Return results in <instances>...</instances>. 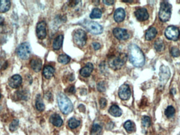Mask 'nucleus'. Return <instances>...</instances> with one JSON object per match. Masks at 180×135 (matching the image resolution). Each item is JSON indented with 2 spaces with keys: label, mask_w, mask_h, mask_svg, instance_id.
I'll return each mask as SVG.
<instances>
[{
  "label": "nucleus",
  "mask_w": 180,
  "mask_h": 135,
  "mask_svg": "<svg viewBox=\"0 0 180 135\" xmlns=\"http://www.w3.org/2000/svg\"><path fill=\"white\" fill-rule=\"evenodd\" d=\"M129 58L131 63L136 67H142L145 63L143 52L135 44H132L129 47Z\"/></svg>",
  "instance_id": "obj_1"
},
{
  "label": "nucleus",
  "mask_w": 180,
  "mask_h": 135,
  "mask_svg": "<svg viewBox=\"0 0 180 135\" xmlns=\"http://www.w3.org/2000/svg\"><path fill=\"white\" fill-rule=\"evenodd\" d=\"M128 59V56L125 53L119 54L111 56L109 60V64L110 68L114 70L121 69L125 64Z\"/></svg>",
  "instance_id": "obj_2"
},
{
  "label": "nucleus",
  "mask_w": 180,
  "mask_h": 135,
  "mask_svg": "<svg viewBox=\"0 0 180 135\" xmlns=\"http://www.w3.org/2000/svg\"><path fill=\"white\" fill-rule=\"evenodd\" d=\"M58 102L59 108L63 114L70 113L73 109V105L65 95L62 93L58 95Z\"/></svg>",
  "instance_id": "obj_3"
},
{
  "label": "nucleus",
  "mask_w": 180,
  "mask_h": 135,
  "mask_svg": "<svg viewBox=\"0 0 180 135\" xmlns=\"http://www.w3.org/2000/svg\"><path fill=\"white\" fill-rule=\"evenodd\" d=\"M172 14V5L167 1L161 4L159 11V18L161 21L166 22L169 20Z\"/></svg>",
  "instance_id": "obj_4"
},
{
  "label": "nucleus",
  "mask_w": 180,
  "mask_h": 135,
  "mask_svg": "<svg viewBox=\"0 0 180 135\" xmlns=\"http://www.w3.org/2000/svg\"><path fill=\"white\" fill-rule=\"evenodd\" d=\"M74 43L80 47H83L87 43V36L85 31L78 29L75 30L73 34Z\"/></svg>",
  "instance_id": "obj_5"
},
{
  "label": "nucleus",
  "mask_w": 180,
  "mask_h": 135,
  "mask_svg": "<svg viewBox=\"0 0 180 135\" xmlns=\"http://www.w3.org/2000/svg\"><path fill=\"white\" fill-rule=\"evenodd\" d=\"M82 25L87 31L93 34H100L103 30L102 26L95 21H86L83 22Z\"/></svg>",
  "instance_id": "obj_6"
},
{
  "label": "nucleus",
  "mask_w": 180,
  "mask_h": 135,
  "mask_svg": "<svg viewBox=\"0 0 180 135\" xmlns=\"http://www.w3.org/2000/svg\"><path fill=\"white\" fill-rule=\"evenodd\" d=\"M16 53L21 59H28L31 53V47L28 43H23L19 46L16 49Z\"/></svg>",
  "instance_id": "obj_7"
},
{
  "label": "nucleus",
  "mask_w": 180,
  "mask_h": 135,
  "mask_svg": "<svg viewBox=\"0 0 180 135\" xmlns=\"http://www.w3.org/2000/svg\"><path fill=\"white\" fill-rule=\"evenodd\" d=\"M165 35L168 39L176 41L180 37V30L176 26H170L165 30Z\"/></svg>",
  "instance_id": "obj_8"
},
{
  "label": "nucleus",
  "mask_w": 180,
  "mask_h": 135,
  "mask_svg": "<svg viewBox=\"0 0 180 135\" xmlns=\"http://www.w3.org/2000/svg\"><path fill=\"white\" fill-rule=\"evenodd\" d=\"M131 95L130 88L127 84H123L120 86L119 90V96L122 100H128Z\"/></svg>",
  "instance_id": "obj_9"
},
{
  "label": "nucleus",
  "mask_w": 180,
  "mask_h": 135,
  "mask_svg": "<svg viewBox=\"0 0 180 135\" xmlns=\"http://www.w3.org/2000/svg\"><path fill=\"white\" fill-rule=\"evenodd\" d=\"M159 75L161 83L165 84L169 79L171 75L169 68L167 66H161Z\"/></svg>",
  "instance_id": "obj_10"
},
{
  "label": "nucleus",
  "mask_w": 180,
  "mask_h": 135,
  "mask_svg": "<svg viewBox=\"0 0 180 135\" xmlns=\"http://www.w3.org/2000/svg\"><path fill=\"white\" fill-rule=\"evenodd\" d=\"M114 36L120 41H125L129 38V34L127 30L121 28H115L113 30Z\"/></svg>",
  "instance_id": "obj_11"
},
{
  "label": "nucleus",
  "mask_w": 180,
  "mask_h": 135,
  "mask_svg": "<svg viewBox=\"0 0 180 135\" xmlns=\"http://www.w3.org/2000/svg\"><path fill=\"white\" fill-rule=\"evenodd\" d=\"M46 22L42 21L39 22L37 26V35L40 39H43L46 36Z\"/></svg>",
  "instance_id": "obj_12"
},
{
  "label": "nucleus",
  "mask_w": 180,
  "mask_h": 135,
  "mask_svg": "<svg viewBox=\"0 0 180 135\" xmlns=\"http://www.w3.org/2000/svg\"><path fill=\"white\" fill-rule=\"evenodd\" d=\"M134 14L137 19L140 21H145L147 20L149 17L148 11L146 9L144 8H141L137 10V11L135 12Z\"/></svg>",
  "instance_id": "obj_13"
},
{
  "label": "nucleus",
  "mask_w": 180,
  "mask_h": 135,
  "mask_svg": "<svg viewBox=\"0 0 180 135\" xmlns=\"http://www.w3.org/2000/svg\"><path fill=\"white\" fill-rule=\"evenodd\" d=\"M22 77L19 75H15L11 77L9 80V86L11 88L16 89L20 87L22 83Z\"/></svg>",
  "instance_id": "obj_14"
},
{
  "label": "nucleus",
  "mask_w": 180,
  "mask_h": 135,
  "mask_svg": "<svg viewBox=\"0 0 180 135\" xmlns=\"http://www.w3.org/2000/svg\"><path fill=\"white\" fill-rule=\"evenodd\" d=\"M93 70V66L91 63H87L85 66H84L83 68L81 69V75L84 77H89L91 75L92 72Z\"/></svg>",
  "instance_id": "obj_15"
},
{
  "label": "nucleus",
  "mask_w": 180,
  "mask_h": 135,
  "mask_svg": "<svg viewBox=\"0 0 180 135\" xmlns=\"http://www.w3.org/2000/svg\"><path fill=\"white\" fill-rule=\"evenodd\" d=\"M125 16V12L123 9L119 8L114 12V18L115 21L117 23H120L123 21L124 18Z\"/></svg>",
  "instance_id": "obj_16"
},
{
  "label": "nucleus",
  "mask_w": 180,
  "mask_h": 135,
  "mask_svg": "<svg viewBox=\"0 0 180 135\" xmlns=\"http://www.w3.org/2000/svg\"><path fill=\"white\" fill-rule=\"evenodd\" d=\"M30 64L31 68L36 72H38L41 70L42 62L39 58H35L32 59L31 61Z\"/></svg>",
  "instance_id": "obj_17"
},
{
  "label": "nucleus",
  "mask_w": 180,
  "mask_h": 135,
  "mask_svg": "<svg viewBox=\"0 0 180 135\" xmlns=\"http://www.w3.org/2000/svg\"><path fill=\"white\" fill-rule=\"evenodd\" d=\"M50 122L55 126L60 127L63 124V120L58 114H53L50 117Z\"/></svg>",
  "instance_id": "obj_18"
},
{
  "label": "nucleus",
  "mask_w": 180,
  "mask_h": 135,
  "mask_svg": "<svg viewBox=\"0 0 180 135\" xmlns=\"http://www.w3.org/2000/svg\"><path fill=\"white\" fill-rule=\"evenodd\" d=\"M55 70L52 66H45L43 69L44 76L47 79H50L54 75L55 73Z\"/></svg>",
  "instance_id": "obj_19"
},
{
  "label": "nucleus",
  "mask_w": 180,
  "mask_h": 135,
  "mask_svg": "<svg viewBox=\"0 0 180 135\" xmlns=\"http://www.w3.org/2000/svg\"><path fill=\"white\" fill-rule=\"evenodd\" d=\"M63 38L64 37L62 35H60L55 38L53 44V48L54 49L58 50L61 48L63 44Z\"/></svg>",
  "instance_id": "obj_20"
},
{
  "label": "nucleus",
  "mask_w": 180,
  "mask_h": 135,
  "mask_svg": "<svg viewBox=\"0 0 180 135\" xmlns=\"http://www.w3.org/2000/svg\"><path fill=\"white\" fill-rule=\"evenodd\" d=\"M109 113L111 114V115L114 117H119L121 116L122 114L121 109L117 105L111 106L109 109Z\"/></svg>",
  "instance_id": "obj_21"
},
{
  "label": "nucleus",
  "mask_w": 180,
  "mask_h": 135,
  "mask_svg": "<svg viewBox=\"0 0 180 135\" xmlns=\"http://www.w3.org/2000/svg\"><path fill=\"white\" fill-rule=\"evenodd\" d=\"M11 7V2L7 0L0 1V12L5 13L9 10Z\"/></svg>",
  "instance_id": "obj_22"
},
{
  "label": "nucleus",
  "mask_w": 180,
  "mask_h": 135,
  "mask_svg": "<svg viewBox=\"0 0 180 135\" xmlns=\"http://www.w3.org/2000/svg\"><path fill=\"white\" fill-rule=\"evenodd\" d=\"M157 34V31L155 28L151 27L149 28L146 34V39L147 41H151L154 38Z\"/></svg>",
  "instance_id": "obj_23"
},
{
  "label": "nucleus",
  "mask_w": 180,
  "mask_h": 135,
  "mask_svg": "<svg viewBox=\"0 0 180 135\" xmlns=\"http://www.w3.org/2000/svg\"><path fill=\"white\" fill-rule=\"evenodd\" d=\"M35 106L37 109L40 111H43L45 109V105L44 104L43 102L42 99L40 95H38L36 99Z\"/></svg>",
  "instance_id": "obj_24"
},
{
  "label": "nucleus",
  "mask_w": 180,
  "mask_h": 135,
  "mask_svg": "<svg viewBox=\"0 0 180 135\" xmlns=\"http://www.w3.org/2000/svg\"><path fill=\"white\" fill-rule=\"evenodd\" d=\"M154 48L158 52H163L165 48V46L163 41L161 39H158L154 43Z\"/></svg>",
  "instance_id": "obj_25"
},
{
  "label": "nucleus",
  "mask_w": 180,
  "mask_h": 135,
  "mask_svg": "<svg viewBox=\"0 0 180 135\" xmlns=\"http://www.w3.org/2000/svg\"><path fill=\"white\" fill-rule=\"evenodd\" d=\"M28 91L25 90H21L16 92V97L20 100H26L28 97Z\"/></svg>",
  "instance_id": "obj_26"
},
{
  "label": "nucleus",
  "mask_w": 180,
  "mask_h": 135,
  "mask_svg": "<svg viewBox=\"0 0 180 135\" xmlns=\"http://www.w3.org/2000/svg\"><path fill=\"white\" fill-rule=\"evenodd\" d=\"M101 16H102V11L98 8L94 9L90 15V17L91 19L100 18Z\"/></svg>",
  "instance_id": "obj_27"
},
{
  "label": "nucleus",
  "mask_w": 180,
  "mask_h": 135,
  "mask_svg": "<svg viewBox=\"0 0 180 135\" xmlns=\"http://www.w3.org/2000/svg\"><path fill=\"white\" fill-rule=\"evenodd\" d=\"M124 127L128 132H132L134 131L135 125L130 120H128L124 123Z\"/></svg>",
  "instance_id": "obj_28"
},
{
  "label": "nucleus",
  "mask_w": 180,
  "mask_h": 135,
  "mask_svg": "<svg viewBox=\"0 0 180 135\" xmlns=\"http://www.w3.org/2000/svg\"><path fill=\"white\" fill-rule=\"evenodd\" d=\"M81 122L79 120H77L75 118H71L69 121V126L71 129H75L80 126Z\"/></svg>",
  "instance_id": "obj_29"
},
{
  "label": "nucleus",
  "mask_w": 180,
  "mask_h": 135,
  "mask_svg": "<svg viewBox=\"0 0 180 135\" xmlns=\"http://www.w3.org/2000/svg\"><path fill=\"white\" fill-rule=\"evenodd\" d=\"M58 60V61L60 63L65 64H67L70 61L71 58H70L69 56H67L66 55L62 54V55H60L59 56Z\"/></svg>",
  "instance_id": "obj_30"
},
{
  "label": "nucleus",
  "mask_w": 180,
  "mask_h": 135,
  "mask_svg": "<svg viewBox=\"0 0 180 135\" xmlns=\"http://www.w3.org/2000/svg\"><path fill=\"white\" fill-rule=\"evenodd\" d=\"M176 109L172 106H169L165 111V115L168 118L172 117L175 114Z\"/></svg>",
  "instance_id": "obj_31"
},
{
  "label": "nucleus",
  "mask_w": 180,
  "mask_h": 135,
  "mask_svg": "<svg viewBox=\"0 0 180 135\" xmlns=\"http://www.w3.org/2000/svg\"><path fill=\"white\" fill-rule=\"evenodd\" d=\"M102 128L99 125H94L91 129V134L93 135H99L101 132Z\"/></svg>",
  "instance_id": "obj_32"
},
{
  "label": "nucleus",
  "mask_w": 180,
  "mask_h": 135,
  "mask_svg": "<svg viewBox=\"0 0 180 135\" xmlns=\"http://www.w3.org/2000/svg\"><path fill=\"white\" fill-rule=\"evenodd\" d=\"M142 124L143 127L148 128L151 126V119L149 116H144L142 118Z\"/></svg>",
  "instance_id": "obj_33"
},
{
  "label": "nucleus",
  "mask_w": 180,
  "mask_h": 135,
  "mask_svg": "<svg viewBox=\"0 0 180 135\" xmlns=\"http://www.w3.org/2000/svg\"><path fill=\"white\" fill-rule=\"evenodd\" d=\"M19 120H14L11 122V124L10 125V127H9L10 131H11V132H13V131H16V129L17 128V127L19 126Z\"/></svg>",
  "instance_id": "obj_34"
},
{
  "label": "nucleus",
  "mask_w": 180,
  "mask_h": 135,
  "mask_svg": "<svg viewBox=\"0 0 180 135\" xmlns=\"http://www.w3.org/2000/svg\"><path fill=\"white\" fill-rule=\"evenodd\" d=\"M170 52H171L172 56L174 57H178L180 56V50L177 47H172Z\"/></svg>",
  "instance_id": "obj_35"
},
{
  "label": "nucleus",
  "mask_w": 180,
  "mask_h": 135,
  "mask_svg": "<svg viewBox=\"0 0 180 135\" xmlns=\"http://www.w3.org/2000/svg\"><path fill=\"white\" fill-rule=\"evenodd\" d=\"M97 89L98 91H100L101 92H104L106 90V87H105V84L104 82H100L98 84L97 86Z\"/></svg>",
  "instance_id": "obj_36"
},
{
  "label": "nucleus",
  "mask_w": 180,
  "mask_h": 135,
  "mask_svg": "<svg viewBox=\"0 0 180 135\" xmlns=\"http://www.w3.org/2000/svg\"><path fill=\"white\" fill-rule=\"evenodd\" d=\"M106 104H107V101L105 98H101L100 100V107L103 109L105 107H106Z\"/></svg>",
  "instance_id": "obj_37"
},
{
  "label": "nucleus",
  "mask_w": 180,
  "mask_h": 135,
  "mask_svg": "<svg viewBox=\"0 0 180 135\" xmlns=\"http://www.w3.org/2000/svg\"><path fill=\"white\" fill-rule=\"evenodd\" d=\"M66 92L69 93H72V94H73V93L75 92V89L74 86H71L69 88L66 89Z\"/></svg>",
  "instance_id": "obj_38"
},
{
  "label": "nucleus",
  "mask_w": 180,
  "mask_h": 135,
  "mask_svg": "<svg viewBox=\"0 0 180 135\" xmlns=\"http://www.w3.org/2000/svg\"><path fill=\"white\" fill-rule=\"evenodd\" d=\"M4 23V18L2 16L0 15V31L2 29Z\"/></svg>",
  "instance_id": "obj_39"
},
{
  "label": "nucleus",
  "mask_w": 180,
  "mask_h": 135,
  "mask_svg": "<svg viewBox=\"0 0 180 135\" xmlns=\"http://www.w3.org/2000/svg\"><path fill=\"white\" fill-rule=\"evenodd\" d=\"M79 1H69V7H74L77 4H78Z\"/></svg>",
  "instance_id": "obj_40"
},
{
  "label": "nucleus",
  "mask_w": 180,
  "mask_h": 135,
  "mask_svg": "<svg viewBox=\"0 0 180 135\" xmlns=\"http://www.w3.org/2000/svg\"><path fill=\"white\" fill-rule=\"evenodd\" d=\"M103 2L104 3V4H105L106 5H111L113 4L114 2H115V1H113V0H104L103 1Z\"/></svg>",
  "instance_id": "obj_41"
},
{
  "label": "nucleus",
  "mask_w": 180,
  "mask_h": 135,
  "mask_svg": "<svg viewBox=\"0 0 180 135\" xmlns=\"http://www.w3.org/2000/svg\"><path fill=\"white\" fill-rule=\"evenodd\" d=\"M93 46L94 49L96 50L99 49L101 48V45L99 43H94L93 44Z\"/></svg>",
  "instance_id": "obj_42"
},
{
  "label": "nucleus",
  "mask_w": 180,
  "mask_h": 135,
  "mask_svg": "<svg viewBox=\"0 0 180 135\" xmlns=\"http://www.w3.org/2000/svg\"><path fill=\"white\" fill-rule=\"evenodd\" d=\"M123 2H133V1H123Z\"/></svg>",
  "instance_id": "obj_43"
},
{
  "label": "nucleus",
  "mask_w": 180,
  "mask_h": 135,
  "mask_svg": "<svg viewBox=\"0 0 180 135\" xmlns=\"http://www.w3.org/2000/svg\"><path fill=\"white\" fill-rule=\"evenodd\" d=\"M0 98H1V94H0Z\"/></svg>",
  "instance_id": "obj_44"
},
{
  "label": "nucleus",
  "mask_w": 180,
  "mask_h": 135,
  "mask_svg": "<svg viewBox=\"0 0 180 135\" xmlns=\"http://www.w3.org/2000/svg\"><path fill=\"white\" fill-rule=\"evenodd\" d=\"M179 135H180V134H179Z\"/></svg>",
  "instance_id": "obj_45"
}]
</instances>
